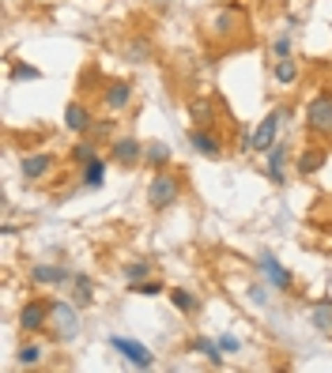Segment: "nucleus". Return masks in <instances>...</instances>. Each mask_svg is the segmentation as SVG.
I'll list each match as a JSON object with an SVG mask.
<instances>
[{
	"instance_id": "25",
	"label": "nucleus",
	"mask_w": 332,
	"mask_h": 373,
	"mask_svg": "<svg viewBox=\"0 0 332 373\" xmlns=\"http://www.w3.org/2000/svg\"><path fill=\"white\" fill-rule=\"evenodd\" d=\"M128 283H144V279H151V264H144V260H133V264L121 268Z\"/></svg>"
},
{
	"instance_id": "11",
	"label": "nucleus",
	"mask_w": 332,
	"mask_h": 373,
	"mask_svg": "<svg viewBox=\"0 0 332 373\" xmlns=\"http://www.w3.org/2000/svg\"><path fill=\"white\" fill-rule=\"evenodd\" d=\"M114 162H121V166L144 162V144H140V139H133V136L114 139Z\"/></svg>"
},
{
	"instance_id": "22",
	"label": "nucleus",
	"mask_w": 332,
	"mask_h": 373,
	"mask_svg": "<svg viewBox=\"0 0 332 373\" xmlns=\"http://www.w3.org/2000/svg\"><path fill=\"white\" fill-rule=\"evenodd\" d=\"M310 324H313L317 332H332V302H329V298L310 310Z\"/></svg>"
},
{
	"instance_id": "8",
	"label": "nucleus",
	"mask_w": 332,
	"mask_h": 373,
	"mask_svg": "<svg viewBox=\"0 0 332 373\" xmlns=\"http://www.w3.org/2000/svg\"><path fill=\"white\" fill-rule=\"evenodd\" d=\"M238 23H242V12H238V8L230 4V8H223V12L211 15L208 34H211V38H227V34H234V31H238Z\"/></svg>"
},
{
	"instance_id": "13",
	"label": "nucleus",
	"mask_w": 332,
	"mask_h": 373,
	"mask_svg": "<svg viewBox=\"0 0 332 373\" xmlns=\"http://www.w3.org/2000/svg\"><path fill=\"white\" fill-rule=\"evenodd\" d=\"M103 102H106V109H125L128 102H133V83H128V79H114L106 87Z\"/></svg>"
},
{
	"instance_id": "10",
	"label": "nucleus",
	"mask_w": 332,
	"mask_h": 373,
	"mask_svg": "<svg viewBox=\"0 0 332 373\" xmlns=\"http://www.w3.org/2000/svg\"><path fill=\"white\" fill-rule=\"evenodd\" d=\"M31 279L38 287H64V283H72V272L68 268H57V264H34Z\"/></svg>"
},
{
	"instance_id": "20",
	"label": "nucleus",
	"mask_w": 332,
	"mask_h": 373,
	"mask_svg": "<svg viewBox=\"0 0 332 373\" xmlns=\"http://www.w3.org/2000/svg\"><path fill=\"white\" fill-rule=\"evenodd\" d=\"M144 162L155 166V170H166V162H170V147L159 144V139H155V144H144Z\"/></svg>"
},
{
	"instance_id": "19",
	"label": "nucleus",
	"mask_w": 332,
	"mask_h": 373,
	"mask_svg": "<svg viewBox=\"0 0 332 373\" xmlns=\"http://www.w3.org/2000/svg\"><path fill=\"white\" fill-rule=\"evenodd\" d=\"M272 76H276V83H294L299 79V57H276V68H272Z\"/></svg>"
},
{
	"instance_id": "5",
	"label": "nucleus",
	"mask_w": 332,
	"mask_h": 373,
	"mask_svg": "<svg viewBox=\"0 0 332 373\" xmlns=\"http://www.w3.org/2000/svg\"><path fill=\"white\" fill-rule=\"evenodd\" d=\"M257 268H261V279L272 287V291H291V287H294V275H291L287 268H283L280 260H276V257L269 253V249H264V253L257 257Z\"/></svg>"
},
{
	"instance_id": "9",
	"label": "nucleus",
	"mask_w": 332,
	"mask_h": 373,
	"mask_svg": "<svg viewBox=\"0 0 332 373\" xmlns=\"http://www.w3.org/2000/svg\"><path fill=\"white\" fill-rule=\"evenodd\" d=\"M20 174H23V181H42V177H50L53 174V155H23Z\"/></svg>"
},
{
	"instance_id": "18",
	"label": "nucleus",
	"mask_w": 332,
	"mask_h": 373,
	"mask_svg": "<svg viewBox=\"0 0 332 373\" xmlns=\"http://www.w3.org/2000/svg\"><path fill=\"white\" fill-rule=\"evenodd\" d=\"M80 181H83V189H103V185H106V162H103V158H91V162L83 166Z\"/></svg>"
},
{
	"instance_id": "24",
	"label": "nucleus",
	"mask_w": 332,
	"mask_h": 373,
	"mask_svg": "<svg viewBox=\"0 0 332 373\" xmlns=\"http://www.w3.org/2000/svg\"><path fill=\"white\" fill-rule=\"evenodd\" d=\"M91 294H95L91 279L83 272H76V275H72V302H76V305H91Z\"/></svg>"
},
{
	"instance_id": "29",
	"label": "nucleus",
	"mask_w": 332,
	"mask_h": 373,
	"mask_svg": "<svg viewBox=\"0 0 332 373\" xmlns=\"http://www.w3.org/2000/svg\"><path fill=\"white\" fill-rule=\"evenodd\" d=\"M12 79H42V72L34 64H12Z\"/></svg>"
},
{
	"instance_id": "26",
	"label": "nucleus",
	"mask_w": 332,
	"mask_h": 373,
	"mask_svg": "<svg viewBox=\"0 0 332 373\" xmlns=\"http://www.w3.org/2000/svg\"><path fill=\"white\" fill-rule=\"evenodd\" d=\"M15 358H20V366H38V362H42V347H38V343H23Z\"/></svg>"
},
{
	"instance_id": "2",
	"label": "nucleus",
	"mask_w": 332,
	"mask_h": 373,
	"mask_svg": "<svg viewBox=\"0 0 332 373\" xmlns=\"http://www.w3.org/2000/svg\"><path fill=\"white\" fill-rule=\"evenodd\" d=\"M178 197H181V181L174 174H166V170H159L147 181V208L151 211H166V208H174L178 204Z\"/></svg>"
},
{
	"instance_id": "3",
	"label": "nucleus",
	"mask_w": 332,
	"mask_h": 373,
	"mask_svg": "<svg viewBox=\"0 0 332 373\" xmlns=\"http://www.w3.org/2000/svg\"><path fill=\"white\" fill-rule=\"evenodd\" d=\"M110 347H114L133 370H151L155 366V354L144 347L140 340H128V335H110Z\"/></svg>"
},
{
	"instance_id": "31",
	"label": "nucleus",
	"mask_w": 332,
	"mask_h": 373,
	"mask_svg": "<svg viewBox=\"0 0 332 373\" xmlns=\"http://www.w3.org/2000/svg\"><path fill=\"white\" fill-rule=\"evenodd\" d=\"M219 347H223V354H234L242 343H238V335H219Z\"/></svg>"
},
{
	"instance_id": "30",
	"label": "nucleus",
	"mask_w": 332,
	"mask_h": 373,
	"mask_svg": "<svg viewBox=\"0 0 332 373\" xmlns=\"http://www.w3.org/2000/svg\"><path fill=\"white\" fill-rule=\"evenodd\" d=\"M272 53H276V57H291V34H280L276 45H272Z\"/></svg>"
},
{
	"instance_id": "23",
	"label": "nucleus",
	"mask_w": 332,
	"mask_h": 373,
	"mask_svg": "<svg viewBox=\"0 0 332 373\" xmlns=\"http://www.w3.org/2000/svg\"><path fill=\"white\" fill-rule=\"evenodd\" d=\"M170 302H174V310H181V313H200V298L193 291H181V287L170 291Z\"/></svg>"
},
{
	"instance_id": "27",
	"label": "nucleus",
	"mask_w": 332,
	"mask_h": 373,
	"mask_svg": "<svg viewBox=\"0 0 332 373\" xmlns=\"http://www.w3.org/2000/svg\"><path fill=\"white\" fill-rule=\"evenodd\" d=\"M91 158H98L95 155V144H91V139H80L76 147H72V162H80V166H87Z\"/></svg>"
},
{
	"instance_id": "1",
	"label": "nucleus",
	"mask_w": 332,
	"mask_h": 373,
	"mask_svg": "<svg viewBox=\"0 0 332 373\" xmlns=\"http://www.w3.org/2000/svg\"><path fill=\"white\" fill-rule=\"evenodd\" d=\"M50 332H53L57 343L80 340V305L64 302V298H53L50 302Z\"/></svg>"
},
{
	"instance_id": "21",
	"label": "nucleus",
	"mask_w": 332,
	"mask_h": 373,
	"mask_svg": "<svg viewBox=\"0 0 332 373\" xmlns=\"http://www.w3.org/2000/svg\"><path fill=\"white\" fill-rule=\"evenodd\" d=\"M189 114H193V121H197V128H208L211 121H216V106H211L208 98H193L189 102Z\"/></svg>"
},
{
	"instance_id": "28",
	"label": "nucleus",
	"mask_w": 332,
	"mask_h": 373,
	"mask_svg": "<svg viewBox=\"0 0 332 373\" xmlns=\"http://www.w3.org/2000/svg\"><path fill=\"white\" fill-rule=\"evenodd\" d=\"M128 291H133V294H147V298H151V294H163L166 287L159 283V279H144V283H128Z\"/></svg>"
},
{
	"instance_id": "4",
	"label": "nucleus",
	"mask_w": 332,
	"mask_h": 373,
	"mask_svg": "<svg viewBox=\"0 0 332 373\" xmlns=\"http://www.w3.org/2000/svg\"><path fill=\"white\" fill-rule=\"evenodd\" d=\"M283 117H287V109H272V114L253 128L249 151H253V155H269V151H272V144H276V132H280V125H283Z\"/></svg>"
},
{
	"instance_id": "6",
	"label": "nucleus",
	"mask_w": 332,
	"mask_h": 373,
	"mask_svg": "<svg viewBox=\"0 0 332 373\" xmlns=\"http://www.w3.org/2000/svg\"><path fill=\"white\" fill-rule=\"evenodd\" d=\"M306 125L313 136H332V98L329 95H317L306 106Z\"/></svg>"
},
{
	"instance_id": "32",
	"label": "nucleus",
	"mask_w": 332,
	"mask_h": 373,
	"mask_svg": "<svg viewBox=\"0 0 332 373\" xmlns=\"http://www.w3.org/2000/svg\"><path fill=\"white\" fill-rule=\"evenodd\" d=\"M147 53V42H133V50H128V61H144Z\"/></svg>"
},
{
	"instance_id": "16",
	"label": "nucleus",
	"mask_w": 332,
	"mask_h": 373,
	"mask_svg": "<svg viewBox=\"0 0 332 373\" xmlns=\"http://www.w3.org/2000/svg\"><path fill=\"white\" fill-rule=\"evenodd\" d=\"M64 125H68V132H87V128H91L87 106H80V102H68V109H64Z\"/></svg>"
},
{
	"instance_id": "15",
	"label": "nucleus",
	"mask_w": 332,
	"mask_h": 373,
	"mask_svg": "<svg viewBox=\"0 0 332 373\" xmlns=\"http://www.w3.org/2000/svg\"><path fill=\"white\" fill-rule=\"evenodd\" d=\"M325 158H329V151H325V147H310V151H302V155H299V177H310V174H317L321 166H325Z\"/></svg>"
},
{
	"instance_id": "14",
	"label": "nucleus",
	"mask_w": 332,
	"mask_h": 373,
	"mask_svg": "<svg viewBox=\"0 0 332 373\" xmlns=\"http://www.w3.org/2000/svg\"><path fill=\"white\" fill-rule=\"evenodd\" d=\"M287 144H280V139H276L272 144V151H269V181L272 185H283L287 181V174H283V166H287Z\"/></svg>"
},
{
	"instance_id": "17",
	"label": "nucleus",
	"mask_w": 332,
	"mask_h": 373,
	"mask_svg": "<svg viewBox=\"0 0 332 373\" xmlns=\"http://www.w3.org/2000/svg\"><path fill=\"white\" fill-rule=\"evenodd\" d=\"M189 351L193 354H204L211 366H223V347H219V343H211L208 335H197V340L189 343Z\"/></svg>"
},
{
	"instance_id": "12",
	"label": "nucleus",
	"mask_w": 332,
	"mask_h": 373,
	"mask_svg": "<svg viewBox=\"0 0 332 373\" xmlns=\"http://www.w3.org/2000/svg\"><path fill=\"white\" fill-rule=\"evenodd\" d=\"M189 144H193V151L204 155V158H219V151H223L219 136L208 132V128H193V132H189Z\"/></svg>"
},
{
	"instance_id": "7",
	"label": "nucleus",
	"mask_w": 332,
	"mask_h": 373,
	"mask_svg": "<svg viewBox=\"0 0 332 373\" xmlns=\"http://www.w3.org/2000/svg\"><path fill=\"white\" fill-rule=\"evenodd\" d=\"M20 328L23 332H42L50 328V305L38 302V298H31V302L20 310Z\"/></svg>"
}]
</instances>
